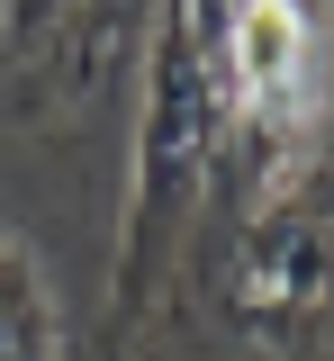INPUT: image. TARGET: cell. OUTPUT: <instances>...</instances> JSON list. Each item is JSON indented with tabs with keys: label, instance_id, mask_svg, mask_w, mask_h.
<instances>
[{
	"label": "cell",
	"instance_id": "6da1fadb",
	"mask_svg": "<svg viewBox=\"0 0 334 361\" xmlns=\"http://www.w3.org/2000/svg\"><path fill=\"white\" fill-rule=\"evenodd\" d=\"M235 154V90H226V37L217 9H163L144 45L136 90V163H127V217L99 307V361H154V316L172 298V271L190 253V226L217 190V163Z\"/></svg>",
	"mask_w": 334,
	"mask_h": 361
},
{
	"label": "cell",
	"instance_id": "7a4b0ae2",
	"mask_svg": "<svg viewBox=\"0 0 334 361\" xmlns=\"http://www.w3.org/2000/svg\"><path fill=\"white\" fill-rule=\"evenodd\" d=\"M217 307L244 361L334 353V145L289 180H262L217 253Z\"/></svg>",
	"mask_w": 334,
	"mask_h": 361
},
{
	"label": "cell",
	"instance_id": "277c9868",
	"mask_svg": "<svg viewBox=\"0 0 334 361\" xmlns=\"http://www.w3.org/2000/svg\"><path fill=\"white\" fill-rule=\"evenodd\" d=\"M0 361H63V316L37 253L18 235H0Z\"/></svg>",
	"mask_w": 334,
	"mask_h": 361
},
{
	"label": "cell",
	"instance_id": "3957f363",
	"mask_svg": "<svg viewBox=\"0 0 334 361\" xmlns=\"http://www.w3.org/2000/svg\"><path fill=\"white\" fill-rule=\"evenodd\" d=\"M226 37V90H235V154L253 180H289L334 145V18L289 0L217 9Z\"/></svg>",
	"mask_w": 334,
	"mask_h": 361
}]
</instances>
